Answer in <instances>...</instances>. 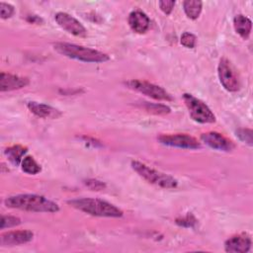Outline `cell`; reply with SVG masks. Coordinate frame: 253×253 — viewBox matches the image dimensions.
Masks as SVG:
<instances>
[{
    "instance_id": "obj_17",
    "label": "cell",
    "mask_w": 253,
    "mask_h": 253,
    "mask_svg": "<svg viewBox=\"0 0 253 253\" xmlns=\"http://www.w3.org/2000/svg\"><path fill=\"white\" fill-rule=\"evenodd\" d=\"M27 151H28L27 147L17 144V145H13V146H9V147L5 148L4 154L7 156L8 160L12 164L18 166L19 164H21V162L23 160V156L26 154Z\"/></svg>"
},
{
    "instance_id": "obj_23",
    "label": "cell",
    "mask_w": 253,
    "mask_h": 253,
    "mask_svg": "<svg viewBox=\"0 0 253 253\" xmlns=\"http://www.w3.org/2000/svg\"><path fill=\"white\" fill-rule=\"evenodd\" d=\"M236 135L239 137L240 140L244 141L248 145H252V129L250 128H238L236 130Z\"/></svg>"
},
{
    "instance_id": "obj_3",
    "label": "cell",
    "mask_w": 253,
    "mask_h": 253,
    "mask_svg": "<svg viewBox=\"0 0 253 253\" xmlns=\"http://www.w3.org/2000/svg\"><path fill=\"white\" fill-rule=\"evenodd\" d=\"M53 48L61 55L83 62L101 63L110 59V56L103 51L70 42H55Z\"/></svg>"
},
{
    "instance_id": "obj_16",
    "label": "cell",
    "mask_w": 253,
    "mask_h": 253,
    "mask_svg": "<svg viewBox=\"0 0 253 253\" xmlns=\"http://www.w3.org/2000/svg\"><path fill=\"white\" fill-rule=\"evenodd\" d=\"M233 26L235 32L243 39L247 40L251 34L252 22L249 18L243 15H236L233 19Z\"/></svg>"
},
{
    "instance_id": "obj_28",
    "label": "cell",
    "mask_w": 253,
    "mask_h": 253,
    "mask_svg": "<svg viewBox=\"0 0 253 253\" xmlns=\"http://www.w3.org/2000/svg\"><path fill=\"white\" fill-rule=\"evenodd\" d=\"M27 20H28L30 23H40V22L42 21L40 17H38V16H36V15L29 16V17L27 18Z\"/></svg>"
},
{
    "instance_id": "obj_8",
    "label": "cell",
    "mask_w": 253,
    "mask_h": 253,
    "mask_svg": "<svg viewBox=\"0 0 253 253\" xmlns=\"http://www.w3.org/2000/svg\"><path fill=\"white\" fill-rule=\"evenodd\" d=\"M157 139L161 144L171 147H178L184 149H197L201 147L198 139L186 133L160 134Z\"/></svg>"
},
{
    "instance_id": "obj_19",
    "label": "cell",
    "mask_w": 253,
    "mask_h": 253,
    "mask_svg": "<svg viewBox=\"0 0 253 253\" xmlns=\"http://www.w3.org/2000/svg\"><path fill=\"white\" fill-rule=\"evenodd\" d=\"M22 170L30 175H36L41 172L42 168L32 156H25L21 162Z\"/></svg>"
},
{
    "instance_id": "obj_22",
    "label": "cell",
    "mask_w": 253,
    "mask_h": 253,
    "mask_svg": "<svg viewBox=\"0 0 253 253\" xmlns=\"http://www.w3.org/2000/svg\"><path fill=\"white\" fill-rule=\"evenodd\" d=\"M180 42L182 43V45H184L187 48H194L197 43V38L192 33L185 32L181 36Z\"/></svg>"
},
{
    "instance_id": "obj_9",
    "label": "cell",
    "mask_w": 253,
    "mask_h": 253,
    "mask_svg": "<svg viewBox=\"0 0 253 253\" xmlns=\"http://www.w3.org/2000/svg\"><path fill=\"white\" fill-rule=\"evenodd\" d=\"M54 19L57 25L69 34L81 38L87 36V30L85 29V27L73 16L64 12H58L55 14Z\"/></svg>"
},
{
    "instance_id": "obj_5",
    "label": "cell",
    "mask_w": 253,
    "mask_h": 253,
    "mask_svg": "<svg viewBox=\"0 0 253 253\" xmlns=\"http://www.w3.org/2000/svg\"><path fill=\"white\" fill-rule=\"evenodd\" d=\"M183 100L189 110L190 117L200 124H212L215 122V116L211 110L200 99L192 94H183Z\"/></svg>"
},
{
    "instance_id": "obj_20",
    "label": "cell",
    "mask_w": 253,
    "mask_h": 253,
    "mask_svg": "<svg viewBox=\"0 0 253 253\" xmlns=\"http://www.w3.org/2000/svg\"><path fill=\"white\" fill-rule=\"evenodd\" d=\"M141 107L147 111L148 113L155 114V115H166L171 112V109L163 104L157 103H149V102H142Z\"/></svg>"
},
{
    "instance_id": "obj_13",
    "label": "cell",
    "mask_w": 253,
    "mask_h": 253,
    "mask_svg": "<svg viewBox=\"0 0 253 253\" xmlns=\"http://www.w3.org/2000/svg\"><path fill=\"white\" fill-rule=\"evenodd\" d=\"M29 79L27 77H21L18 75L1 72L0 74V91H13L26 87L29 84Z\"/></svg>"
},
{
    "instance_id": "obj_2",
    "label": "cell",
    "mask_w": 253,
    "mask_h": 253,
    "mask_svg": "<svg viewBox=\"0 0 253 253\" xmlns=\"http://www.w3.org/2000/svg\"><path fill=\"white\" fill-rule=\"evenodd\" d=\"M67 204L87 214L101 217H121L124 212L115 205L96 198H78L67 201Z\"/></svg>"
},
{
    "instance_id": "obj_27",
    "label": "cell",
    "mask_w": 253,
    "mask_h": 253,
    "mask_svg": "<svg viewBox=\"0 0 253 253\" xmlns=\"http://www.w3.org/2000/svg\"><path fill=\"white\" fill-rule=\"evenodd\" d=\"M158 5H159L160 10L164 14L170 15L175 6V1L174 0H161L158 2Z\"/></svg>"
},
{
    "instance_id": "obj_15",
    "label": "cell",
    "mask_w": 253,
    "mask_h": 253,
    "mask_svg": "<svg viewBox=\"0 0 253 253\" xmlns=\"http://www.w3.org/2000/svg\"><path fill=\"white\" fill-rule=\"evenodd\" d=\"M128 25L133 32L137 34H143L149 29L150 20L145 13L139 10H135L128 15Z\"/></svg>"
},
{
    "instance_id": "obj_12",
    "label": "cell",
    "mask_w": 253,
    "mask_h": 253,
    "mask_svg": "<svg viewBox=\"0 0 253 253\" xmlns=\"http://www.w3.org/2000/svg\"><path fill=\"white\" fill-rule=\"evenodd\" d=\"M251 245V237L247 233H239L224 242V250L229 253H246L250 250Z\"/></svg>"
},
{
    "instance_id": "obj_11",
    "label": "cell",
    "mask_w": 253,
    "mask_h": 253,
    "mask_svg": "<svg viewBox=\"0 0 253 253\" xmlns=\"http://www.w3.org/2000/svg\"><path fill=\"white\" fill-rule=\"evenodd\" d=\"M34 238V233L31 230H13L2 233L0 235V245L2 247H10L21 244H26Z\"/></svg>"
},
{
    "instance_id": "obj_24",
    "label": "cell",
    "mask_w": 253,
    "mask_h": 253,
    "mask_svg": "<svg viewBox=\"0 0 253 253\" xmlns=\"http://www.w3.org/2000/svg\"><path fill=\"white\" fill-rule=\"evenodd\" d=\"M176 223L178 225L184 226V227H193L197 223V219L192 213H188L187 215H185L183 217L177 218Z\"/></svg>"
},
{
    "instance_id": "obj_10",
    "label": "cell",
    "mask_w": 253,
    "mask_h": 253,
    "mask_svg": "<svg viewBox=\"0 0 253 253\" xmlns=\"http://www.w3.org/2000/svg\"><path fill=\"white\" fill-rule=\"evenodd\" d=\"M201 139L204 143H206L211 148L229 152L235 148V144L232 140L227 138L226 136L222 135L216 131H208L201 135Z\"/></svg>"
},
{
    "instance_id": "obj_21",
    "label": "cell",
    "mask_w": 253,
    "mask_h": 253,
    "mask_svg": "<svg viewBox=\"0 0 253 253\" xmlns=\"http://www.w3.org/2000/svg\"><path fill=\"white\" fill-rule=\"evenodd\" d=\"M21 223V219L18 216L15 215H2L1 217V229L14 227L16 225H19Z\"/></svg>"
},
{
    "instance_id": "obj_4",
    "label": "cell",
    "mask_w": 253,
    "mask_h": 253,
    "mask_svg": "<svg viewBox=\"0 0 253 253\" xmlns=\"http://www.w3.org/2000/svg\"><path fill=\"white\" fill-rule=\"evenodd\" d=\"M130 165L131 168L149 184L155 185L163 189H174L178 185V181L174 177L166 173L157 171L140 161L132 160Z\"/></svg>"
},
{
    "instance_id": "obj_26",
    "label": "cell",
    "mask_w": 253,
    "mask_h": 253,
    "mask_svg": "<svg viewBox=\"0 0 253 253\" xmlns=\"http://www.w3.org/2000/svg\"><path fill=\"white\" fill-rule=\"evenodd\" d=\"M84 184L92 191H102L106 188V184L97 179H87L84 181Z\"/></svg>"
},
{
    "instance_id": "obj_6",
    "label": "cell",
    "mask_w": 253,
    "mask_h": 253,
    "mask_svg": "<svg viewBox=\"0 0 253 253\" xmlns=\"http://www.w3.org/2000/svg\"><path fill=\"white\" fill-rule=\"evenodd\" d=\"M126 86L131 90L139 92L147 97L159 101H172L173 97L161 86L155 85L144 80H128L125 82Z\"/></svg>"
},
{
    "instance_id": "obj_18",
    "label": "cell",
    "mask_w": 253,
    "mask_h": 253,
    "mask_svg": "<svg viewBox=\"0 0 253 253\" xmlns=\"http://www.w3.org/2000/svg\"><path fill=\"white\" fill-rule=\"evenodd\" d=\"M203 8V3L199 0H186L183 2V9L186 16L191 20L199 18Z\"/></svg>"
},
{
    "instance_id": "obj_7",
    "label": "cell",
    "mask_w": 253,
    "mask_h": 253,
    "mask_svg": "<svg viewBox=\"0 0 253 253\" xmlns=\"http://www.w3.org/2000/svg\"><path fill=\"white\" fill-rule=\"evenodd\" d=\"M217 73L219 81L225 90H227L228 92H236L239 90V79L232 65L230 64V61L227 58H220L217 66Z\"/></svg>"
},
{
    "instance_id": "obj_1",
    "label": "cell",
    "mask_w": 253,
    "mask_h": 253,
    "mask_svg": "<svg viewBox=\"0 0 253 253\" xmlns=\"http://www.w3.org/2000/svg\"><path fill=\"white\" fill-rule=\"evenodd\" d=\"M4 205L10 209H16L34 212H57L59 206L47 198L36 194H19L8 197Z\"/></svg>"
},
{
    "instance_id": "obj_25",
    "label": "cell",
    "mask_w": 253,
    "mask_h": 253,
    "mask_svg": "<svg viewBox=\"0 0 253 253\" xmlns=\"http://www.w3.org/2000/svg\"><path fill=\"white\" fill-rule=\"evenodd\" d=\"M14 12H15V9L11 4L5 3V2L0 3V16L2 19L11 18Z\"/></svg>"
},
{
    "instance_id": "obj_14",
    "label": "cell",
    "mask_w": 253,
    "mask_h": 253,
    "mask_svg": "<svg viewBox=\"0 0 253 253\" xmlns=\"http://www.w3.org/2000/svg\"><path fill=\"white\" fill-rule=\"evenodd\" d=\"M27 107L34 115L42 119H57L61 116L60 111L46 104L31 101L28 102Z\"/></svg>"
}]
</instances>
